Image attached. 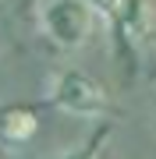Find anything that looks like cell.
Here are the masks:
<instances>
[{
  "mask_svg": "<svg viewBox=\"0 0 156 159\" xmlns=\"http://www.w3.org/2000/svg\"><path fill=\"white\" fill-rule=\"evenodd\" d=\"M35 127H39V120H35V113L25 110V106H14V110H7V113H0V134H4L7 142H29L35 134Z\"/></svg>",
  "mask_w": 156,
  "mask_h": 159,
  "instance_id": "3",
  "label": "cell"
},
{
  "mask_svg": "<svg viewBox=\"0 0 156 159\" xmlns=\"http://www.w3.org/2000/svg\"><path fill=\"white\" fill-rule=\"evenodd\" d=\"M85 4H89V7H99V11H103V14H114L117 7L124 4V0H85Z\"/></svg>",
  "mask_w": 156,
  "mask_h": 159,
  "instance_id": "4",
  "label": "cell"
},
{
  "mask_svg": "<svg viewBox=\"0 0 156 159\" xmlns=\"http://www.w3.org/2000/svg\"><path fill=\"white\" fill-rule=\"evenodd\" d=\"M39 25L64 50H78L92 32V11L85 0H43L39 4Z\"/></svg>",
  "mask_w": 156,
  "mask_h": 159,
  "instance_id": "1",
  "label": "cell"
},
{
  "mask_svg": "<svg viewBox=\"0 0 156 159\" xmlns=\"http://www.w3.org/2000/svg\"><path fill=\"white\" fill-rule=\"evenodd\" d=\"M50 96H53V102H57L64 113H75V117H96V113H103V106H106L103 85H99L96 78H89V74H82V71L57 74Z\"/></svg>",
  "mask_w": 156,
  "mask_h": 159,
  "instance_id": "2",
  "label": "cell"
}]
</instances>
